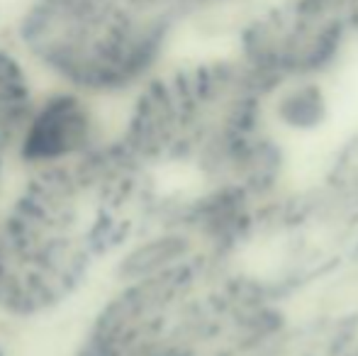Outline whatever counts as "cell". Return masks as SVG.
Segmentation results:
<instances>
[{
	"label": "cell",
	"mask_w": 358,
	"mask_h": 356,
	"mask_svg": "<svg viewBox=\"0 0 358 356\" xmlns=\"http://www.w3.org/2000/svg\"><path fill=\"white\" fill-rule=\"evenodd\" d=\"M124 154H90L32 180L0 220V305L39 313L73 293L127 227Z\"/></svg>",
	"instance_id": "cell-1"
},
{
	"label": "cell",
	"mask_w": 358,
	"mask_h": 356,
	"mask_svg": "<svg viewBox=\"0 0 358 356\" xmlns=\"http://www.w3.org/2000/svg\"><path fill=\"white\" fill-rule=\"evenodd\" d=\"M188 0H42L27 42L47 64L83 86L134 76L154 52L169 15Z\"/></svg>",
	"instance_id": "cell-2"
},
{
	"label": "cell",
	"mask_w": 358,
	"mask_h": 356,
	"mask_svg": "<svg viewBox=\"0 0 358 356\" xmlns=\"http://www.w3.org/2000/svg\"><path fill=\"white\" fill-rule=\"evenodd\" d=\"M88 137V115L76 100L49 103L32 122L24 152L32 159H62L73 154Z\"/></svg>",
	"instance_id": "cell-3"
},
{
	"label": "cell",
	"mask_w": 358,
	"mask_h": 356,
	"mask_svg": "<svg viewBox=\"0 0 358 356\" xmlns=\"http://www.w3.org/2000/svg\"><path fill=\"white\" fill-rule=\"evenodd\" d=\"M27 113V90L17 66L0 54V162Z\"/></svg>",
	"instance_id": "cell-4"
},
{
	"label": "cell",
	"mask_w": 358,
	"mask_h": 356,
	"mask_svg": "<svg viewBox=\"0 0 358 356\" xmlns=\"http://www.w3.org/2000/svg\"><path fill=\"white\" fill-rule=\"evenodd\" d=\"M0 356H3V354H0Z\"/></svg>",
	"instance_id": "cell-5"
}]
</instances>
